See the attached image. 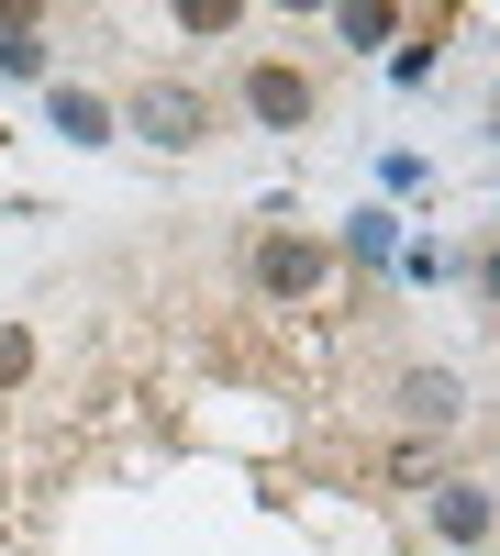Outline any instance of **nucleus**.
I'll use <instances>...</instances> for the list:
<instances>
[{"label": "nucleus", "instance_id": "f257e3e1", "mask_svg": "<svg viewBox=\"0 0 500 556\" xmlns=\"http://www.w3.org/2000/svg\"><path fill=\"white\" fill-rule=\"evenodd\" d=\"M133 134L167 146V156H190L201 134H211V101H201V89H178V78H145V89H133Z\"/></svg>", "mask_w": 500, "mask_h": 556}, {"label": "nucleus", "instance_id": "f03ea898", "mask_svg": "<svg viewBox=\"0 0 500 556\" xmlns=\"http://www.w3.org/2000/svg\"><path fill=\"white\" fill-rule=\"evenodd\" d=\"M245 267H256V290L300 301V290H323V267H334V256L311 245V235H256V256H245Z\"/></svg>", "mask_w": 500, "mask_h": 556}, {"label": "nucleus", "instance_id": "7ed1b4c3", "mask_svg": "<svg viewBox=\"0 0 500 556\" xmlns=\"http://www.w3.org/2000/svg\"><path fill=\"white\" fill-rule=\"evenodd\" d=\"M245 112H256L267 134L311 123V78H300V67H267V56H256V67H245Z\"/></svg>", "mask_w": 500, "mask_h": 556}, {"label": "nucleus", "instance_id": "20e7f679", "mask_svg": "<svg viewBox=\"0 0 500 556\" xmlns=\"http://www.w3.org/2000/svg\"><path fill=\"white\" fill-rule=\"evenodd\" d=\"M434 534H445V545H489V490H478V479H445V490H434Z\"/></svg>", "mask_w": 500, "mask_h": 556}, {"label": "nucleus", "instance_id": "39448f33", "mask_svg": "<svg viewBox=\"0 0 500 556\" xmlns=\"http://www.w3.org/2000/svg\"><path fill=\"white\" fill-rule=\"evenodd\" d=\"M400 412H412V424H457V412H467V379H445V367H412V379H400Z\"/></svg>", "mask_w": 500, "mask_h": 556}, {"label": "nucleus", "instance_id": "423d86ee", "mask_svg": "<svg viewBox=\"0 0 500 556\" xmlns=\"http://www.w3.org/2000/svg\"><path fill=\"white\" fill-rule=\"evenodd\" d=\"M0 67H12V78L44 67V23H34V12H0Z\"/></svg>", "mask_w": 500, "mask_h": 556}, {"label": "nucleus", "instance_id": "0eeeda50", "mask_svg": "<svg viewBox=\"0 0 500 556\" xmlns=\"http://www.w3.org/2000/svg\"><path fill=\"white\" fill-rule=\"evenodd\" d=\"M334 34H345V45H389V34H400V12H389V0H345Z\"/></svg>", "mask_w": 500, "mask_h": 556}, {"label": "nucleus", "instance_id": "6e6552de", "mask_svg": "<svg viewBox=\"0 0 500 556\" xmlns=\"http://www.w3.org/2000/svg\"><path fill=\"white\" fill-rule=\"evenodd\" d=\"M56 134H78V146H101V134H112V112L89 101V89H56Z\"/></svg>", "mask_w": 500, "mask_h": 556}, {"label": "nucleus", "instance_id": "1a4fd4ad", "mask_svg": "<svg viewBox=\"0 0 500 556\" xmlns=\"http://www.w3.org/2000/svg\"><path fill=\"white\" fill-rule=\"evenodd\" d=\"M178 23H190V34H234L245 12H234V0H178Z\"/></svg>", "mask_w": 500, "mask_h": 556}, {"label": "nucleus", "instance_id": "9d476101", "mask_svg": "<svg viewBox=\"0 0 500 556\" xmlns=\"http://www.w3.org/2000/svg\"><path fill=\"white\" fill-rule=\"evenodd\" d=\"M34 379V334H12V323H0V390H23Z\"/></svg>", "mask_w": 500, "mask_h": 556}]
</instances>
